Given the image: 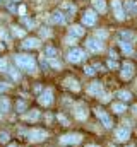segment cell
Segmentation results:
<instances>
[{
	"instance_id": "6da1fadb",
	"label": "cell",
	"mask_w": 137,
	"mask_h": 147,
	"mask_svg": "<svg viewBox=\"0 0 137 147\" xmlns=\"http://www.w3.org/2000/svg\"><path fill=\"white\" fill-rule=\"evenodd\" d=\"M16 63L28 72L36 70V62H34V57H31V55H16Z\"/></svg>"
},
{
	"instance_id": "7a4b0ae2",
	"label": "cell",
	"mask_w": 137,
	"mask_h": 147,
	"mask_svg": "<svg viewBox=\"0 0 137 147\" xmlns=\"http://www.w3.org/2000/svg\"><path fill=\"white\" fill-rule=\"evenodd\" d=\"M67 60L70 63H79V62H84L86 60V53L81 50V48H72L67 53Z\"/></svg>"
},
{
	"instance_id": "3957f363",
	"label": "cell",
	"mask_w": 137,
	"mask_h": 147,
	"mask_svg": "<svg viewBox=\"0 0 137 147\" xmlns=\"http://www.w3.org/2000/svg\"><path fill=\"white\" fill-rule=\"evenodd\" d=\"M81 140H82V135H79V134H65L60 137V144H64V146H77V144H81Z\"/></svg>"
},
{
	"instance_id": "277c9868",
	"label": "cell",
	"mask_w": 137,
	"mask_h": 147,
	"mask_svg": "<svg viewBox=\"0 0 137 147\" xmlns=\"http://www.w3.org/2000/svg\"><path fill=\"white\" fill-rule=\"evenodd\" d=\"M46 132L45 130H39V128H34V130H29L28 132V139L31 140V142H41V140H45L46 139Z\"/></svg>"
},
{
	"instance_id": "5b68a950",
	"label": "cell",
	"mask_w": 137,
	"mask_h": 147,
	"mask_svg": "<svg viewBox=\"0 0 137 147\" xmlns=\"http://www.w3.org/2000/svg\"><path fill=\"white\" fill-rule=\"evenodd\" d=\"M111 7H113V12H115V17L118 19V21H123L127 16H125V12H123V5H122V2L120 0H113L111 2Z\"/></svg>"
},
{
	"instance_id": "8992f818",
	"label": "cell",
	"mask_w": 137,
	"mask_h": 147,
	"mask_svg": "<svg viewBox=\"0 0 137 147\" xmlns=\"http://www.w3.org/2000/svg\"><path fill=\"white\" fill-rule=\"evenodd\" d=\"M94 113H96V116L101 120V123L106 127V128H111V127H113V121H111V118H110V116L104 113V110H101V108H96V110H94Z\"/></svg>"
},
{
	"instance_id": "52a82bcc",
	"label": "cell",
	"mask_w": 137,
	"mask_h": 147,
	"mask_svg": "<svg viewBox=\"0 0 137 147\" xmlns=\"http://www.w3.org/2000/svg\"><path fill=\"white\" fill-rule=\"evenodd\" d=\"M98 16H96V10H86L84 16H82V24L84 26H93L96 22Z\"/></svg>"
},
{
	"instance_id": "ba28073f",
	"label": "cell",
	"mask_w": 137,
	"mask_h": 147,
	"mask_svg": "<svg viewBox=\"0 0 137 147\" xmlns=\"http://www.w3.org/2000/svg\"><path fill=\"white\" fill-rule=\"evenodd\" d=\"M39 103H41L43 106H50V105L53 103V92H52V89H45V91L39 94Z\"/></svg>"
},
{
	"instance_id": "9c48e42d",
	"label": "cell",
	"mask_w": 137,
	"mask_h": 147,
	"mask_svg": "<svg viewBox=\"0 0 137 147\" xmlns=\"http://www.w3.org/2000/svg\"><path fill=\"white\" fill-rule=\"evenodd\" d=\"M134 75V63L132 62H123L122 63V79L129 80Z\"/></svg>"
},
{
	"instance_id": "30bf717a",
	"label": "cell",
	"mask_w": 137,
	"mask_h": 147,
	"mask_svg": "<svg viewBox=\"0 0 137 147\" xmlns=\"http://www.w3.org/2000/svg\"><path fill=\"white\" fill-rule=\"evenodd\" d=\"M86 46H87L91 51H94V53H98V51L103 50V43L98 39V38H89V39L86 41Z\"/></svg>"
},
{
	"instance_id": "8fae6325",
	"label": "cell",
	"mask_w": 137,
	"mask_h": 147,
	"mask_svg": "<svg viewBox=\"0 0 137 147\" xmlns=\"http://www.w3.org/2000/svg\"><path fill=\"white\" fill-rule=\"evenodd\" d=\"M115 137H117L118 142H125V140H129V137H130V128H129V127H122V128H118V130L115 132Z\"/></svg>"
},
{
	"instance_id": "7c38bea8",
	"label": "cell",
	"mask_w": 137,
	"mask_h": 147,
	"mask_svg": "<svg viewBox=\"0 0 137 147\" xmlns=\"http://www.w3.org/2000/svg\"><path fill=\"white\" fill-rule=\"evenodd\" d=\"M87 91H89V94H93V96H101L103 94L101 82H91V84L87 86Z\"/></svg>"
},
{
	"instance_id": "4fadbf2b",
	"label": "cell",
	"mask_w": 137,
	"mask_h": 147,
	"mask_svg": "<svg viewBox=\"0 0 137 147\" xmlns=\"http://www.w3.org/2000/svg\"><path fill=\"white\" fill-rule=\"evenodd\" d=\"M38 46H39V39H38V38H28V39H24V43H22V48H26V50L38 48Z\"/></svg>"
},
{
	"instance_id": "5bb4252c",
	"label": "cell",
	"mask_w": 137,
	"mask_h": 147,
	"mask_svg": "<svg viewBox=\"0 0 137 147\" xmlns=\"http://www.w3.org/2000/svg\"><path fill=\"white\" fill-rule=\"evenodd\" d=\"M136 34L134 33H130V31H120L118 33V39L120 41H127V43H130V41H134L136 39Z\"/></svg>"
},
{
	"instance_id": "9a60e30c",
	"label": "cell",
	"mask_w": 137,
	"mask_h": 147,
	"mask_svg": "<svg viewBox=\"0 0 137 147\" xmlns=\"http://www.w3.org/2000/svg\"><path fill=\"white\" fill-rule=\"evenodd\" d=\"M75 118H77V120H86V118H87V108L82 106V105L75 106Z\"/></svg>"
},
{
	"instance_id": "2e32d148",
	"label": "cell",
	"mask_w": 137,
	"mask_h": 147,
	"mask_svg": "<svg viewBox=\"0 0 137 147\" xmlns=\"http://www.w3.org/2000/svg\"><path fill=\"white\" fill-rule=\"evenodd\" d=\"M68 34L70 36H74V38H81V36H84V29H82V26H70V29H68Z\"/></svg>"
},
{
	"instance_id": "e0dca14e",
	"label": "cell",
	"mask_w": 137,
	"mask_h": 147,
	"mask_svg": "<svg viewBox=\"0 0 137 147\" xmlns=\"http://www.w3.org/2000/svg\"><path fill=\"white\" fill-rule=\"evenodd\" d=\"M50 19H52V22H55V24H64V22H65V16H64V14H62L60 10L53 12Z\"/></svg>"
},
{
	"instance_id": "ac0fdd59",
	"label": "cell",
	"mask_w": 137,
	"mask_h": 147,
	"mask_svg": "<svg viewBox=\"0 0 137 147\" xmlns=\"http://www.w3.org/2000/svg\"><path fill=\"white\" fill-rule=\"evenodd\" d=\"M118 43H120V48H122V51L125 55H132L134 53V48H132L130 43H127V41H118Z\"/></svg>"
},
{
	"instance_id": "d6986e66",
	"label": "cell",
	"mask_w": 137,
	"mask_h": 147,
	"mask_svg": "<svg viewBox=\"0 0 137 147\" xmlns=\"http://www.w3.org/2000/svg\"><path fill=\"white\" fill-rule=\"evenodd\" d=\"M93 7L96 12H104L106 10V2L104 0H93Z\"/></svg>"
},
{
	"instance_id": "ffe728a7",
	"label": "cell",
	"mask_w": 137,
	"mask_h": 147,
	"mask_svg": "<svg viewBox=\"0 0 137 147\" xmlns=\"http://www.w3.org/2000/svg\"><path fill=\"white\" fill-rule=\"evenodd\" d=\"M65 86H68L72 91H79L81 87H79V82L74 79V77H68V79H65Z\"/></svg>"
},
{
	"instance_id": "44dd1931",
	"label": "cell",
	"mask_w": 137,
	"mask_h": 147,
	"mask_svg": "<svg viewBox=\"0 0 137 147\" xmlns=\"http://www.w3.org/2000/svg\"><path fill=\"white\" fill-rule=\"evenodd\" d=\"M10 110V101L7 98H0V113H7Z\"/></svg>"
},
{
	"instance_id": "7402d4cb",
	"label": "cell",
	"mask_w": 137,
	"mask_h": 147,
	"mask_svg": "<svg viewBox=\"0 0 137 147\" xmlns=\"http://www.w3.org/2000/svg\"><path fill=\"white\" fill-rule=\"evenodd\" d=\"M118 98H120V101L122 103H127V101H130L132 99V94L129 92V91H118V94H117Z\"/></svg>"
},
{
	"instance_id": "603a6c76",
	"label": "cell",
	"mask_w": 137,
	"mask_h": 147,
	"mask_svg": "<svg viewBox=\"0 0 137 147\" xmlns=\"http://www.w3.org/2000/svg\"><path fill=\"white\" fill-rule=\"evenodd\" d=\"M111 110L115 111V113H123V111H127V106H125V103H115L113 106H111Z\"/></svg>"
},
{
	"instance_id": "cb8c5ba5",
	"label": "cell",
	"mask_w": 137,
	"mask_h": 147,
	"mask_svg": "<svg viewBox=\"0 0 137 147\" xmlns=\"http://www.w3.org/2000/svg\"><path fill=\"white\" fill-rule=\"evenodd\" d=\"M24 118H26L28 121H36V120L39 118V111H36V110H31L29 113H28V115H26V116H24Z\"/></svg>"
},
{
	"instance_id": "d4e9b609",
	"label": "cell",
	"mask_w": 137,
	"mask_h": 147,
	"mask_svg": "<svg viewBox=\"0 0 137 147\" xmlns=\"http://www.w3.org/2000/svg\"><path fill=\"white\" fill-rule=\"evenodd\" d=\"M45 57H46V58H55V57H57V50H55L53 46H48V48L45 50Z\"/></svg>"
},
{
	"instance_id": "484cf974",
	"label": "cell",
	"mask_w": 137,
	"mask_h": 147,
	"mask_svg": "<svg viewBox=\"0 0 137 147\" xmlns=\"http://www.w3.org/2000/svg\"><path fill=\"white\" fill-rule=\"evenodd\" d=\"M125 7L130 10V12H137V3L134 0H129V2H125Z\"/></svg>"
},
{
	"instance_id": "4316f807",
	"label": "cell",
	"mask_w": 137,
	"mask_h": 147,
	"mask_svg": "<svg viewBox=\"0 0 137 147\" xmlns=\"http://www.w3.org/2000/svg\"><path fill=\"white\" fill-rule=\"evenodd\" d=\"M22 22H24V26H26L28 29H33L34 28V21L29 19V17H22Z\"/></svg>"
},
{
	"instance_id": "83f0119b",
	"label": "cell",
	"mask_w": 137,
	"mask_h": 147,
	"mask_svg": "<svg viewBox=\"0 0 137 147\" xmlns=\"http://www.w3.org/2000/svg\"><path fill=\"white\" fill-rule=\"evenodd\" d=\"M12 33H14V36H19V38L24 36V31H22L21 28H17V26H14V28H12Z\"/></svg>"
},
{
	"instance_id": "f1b7e54d",
	"label": "cell",
	"mask_w": 137,
	"mask_h": 147,
	"mask_svg": "<svg viewBox=\"0 0 137 147\" xmlns=\"http://www.w3.org/2000/svg\"><path fill=\"white\" fill-rule=\"evenodd\" d=\"M0 72H9V65H7V62L3 58L0 60Z\"/></svg>"
},
{
	"instance_id": "f546056e",
	"label": "cell",
	"mask_w": 137,
	"mask_h": 147,
	"mask_svg": "<svg viewBox=\"0 0 137 147\" xmlns=\"http://www.w3.org/2000/svg\"><path fill=\"white\" fill-rule=\"evenodd\" d=\"M50 65H52V67H55V69H60V67H62V65H60V62H58L57 58H50Z\"/></svg>"
},
{
	"instance_id": "4dcf8cb0",
	"label": "cell",
	"mask_w": 137,
	"mask_h": 147,
	"mask_svg": "<svg viewBox=\"0 0 137 147\" xmlns=\"http://www.w3.org/2000/svg\"><path fill=\"white\" fill-rule=\"evenodd\" d=\"M0 142H2V144L9 142V134H7V132H2V134H0Z\"/></svg>"
},
{
	"instance_id": "1f68e13d",
	"label": "cell",
	"mask_w": 137,
	"mask_h": 147,
	"mask_svg": "<svg viewBox=\"0 0 137 147\" xmlns=\"http://www.w3.org/2000/svg\"><path fill=\"white\" fill-rule=\"evenodd\" d=\"M108 67H110V69H117V67H118L117 60H108Z\"/></svg>"
},
{
	"instance_id": "d6a6232c",
	"label": "cell",
	"mask_w": 137,
	"mask_h": 147,
	"mask_svg": "<svg viewBox=\"0 0 137 147\" xmlns=\"http://www.w3.org/2000/svg\"><path fill=\"white\" fill-rule=\"evenodd\" d=\"M84 72H86V75H94V69L93 67H86Z\"/></svg>"
},
{
	"instance_id": "836d02e7",
	"label": "cell",
	"mask_w": 137,
	"mask_h": 147,
	"mask_svg": "<svg viewBox=\"0 0 137 147\" xmlns=\"http://www.w3.org/2000/svg\"><path fill=\"white\" fill-rule=\"evenodd\" d=\"M58 120H60V121H62V123H64V125H68L67 118H65V116H64V115H58Z\"/></svg>"
},
{
	"instance_id": "e575fe53",
	"label": "cell",
	"mask_w": 137,
	"mask_h": 147,
	"mask_svg": "<svg viewBox=\"0 0 137 147\" xmlns=\"http://www.w3.org/2000/svg\"><path fill=\"white\" fill-rule=\"evenodd\" d=\"M17 110H19V111L26 110V106H24V103H22V101H19V103H17Z\"/></svg>"
},
{
	"instance_id": "d590c367",
	"label": "cell",
	"mask_w": 137,
	"mask_h": 147,
	"mask_svg": "<svg viewBox=\"0 0 137 147\" xmlns=\"http://www.w3.org/2000/svg\"><path fill=\"white\" fill-rule=\"evenodd\" d=\"M7 87H9V86H7L5 82H0V92H3V91H7Z\"/></svg>"
},
{
	"instance_id": "8d00e7d4",
	"label": "cell",
	"mask_w": 137,
	"mask_h": 147,
	"mask_svg": "<svg viewBox=\"0 0 137 147\" xmlns=\"http://www.w3.org/2000/svg\"><path fill=\"white\" fill-rule=\"evenodd\" d=\"M9 72H10V75H12L14 79H19V74L16 72V70H12V69H9Z\"/></svg>"
},
{
	"instance_id": "74e56055",
	"label": "cell",
	"mask_w": 137,
	"mask_h": 147,
	"mask_svg": "<svg viewBox=\"0 0 137 147\" xmlns=\"http://www.w3.org/2000/svg\"><path fill=\"white\" fill-rule=\"evenodd\" d=\"M101 101L103 103H108V101H110V96H108V94H101Z\"/></svg>"
},
{
	"instance_id": "f35d334b",
	"label": "cell",
	"mask_w": 137,
	"mask_h": 147,
	"mask_svg": "<svg viewBox=\"0 0 137 147\" xmlns=\"http://www.w3.org/2000/svg\"><path fill=\"white\" fill-rule=\"evenodd\" d=\"M110 58H111V60H117V53H115L113 50H110Z\"/></svg>"
},
{
	"instance_id": "ab89813d",
	"label": "cell",
	"mask_w": 137,
	"mask_h": 147,
	"mask_svg": "<svg viewBox=\"0 0 137 147\" xmlns=\"http://www.w3.org/2000/svg\"><path fill=\"white\" fill-rule=\"evenodd\" d=\"M39 34H41V36L45 38V36H48V34H50V33H48V31H46V29H39Z\"/></svg>"
},
{
	"instance_id": "60d3db41",
	"label": "cell",
	"mask_w": 137,
	"mask_h": 147,
	"mask_svg": "<svg viewBox=\"0 0 137 147\" xmlns=\"http://www.w3.org/2000/svg\"><path fill=\"white\" fill-rule=\"evenodd\" d=\"M98 36H100V38H106V33H104V31H100V33H98Z\"/></svg>"
},
{
	"instance_id": "b9f144b4",
	"label": "cell",
	"mask_w": 137,
	"mask_h": 147,
	"mask_svg": "<svg viewBox=\"0 0 137 147\" xmlns=\"http://www.w3.org/2000/svg\"><path fill=\"white\" fill-rule=\"evenodd\" d=\"M19 12H21V14H24V12H26V7H24V5H22V7H19Z\"/></svg>"
},
{
	"instance_id": "7bdbcfd3",
	"label": "cell",
	"mask_w": 137,
	"mask_h": 147,
	"mask_svg": "<svg viewBox=\"0 0 137 147\" xmlns=\"http://www.w3.org/2000/svg\"><path fill=\"white\" fill-rule=\"evenodd\" d=\"M87 147H100V146H94V144H89Z\"/></svg>"
},
{
	"instance_id": "ee69618b",
	"label": "cell",
	"mask_w": 137,
	"mask_h": 147,
	"mask_svg": "<svg viewBox=\"0 0 137 147\" xmlns=\"http://www.w3.org/2000/svg\"><path fill=\"white\" fill-rule=\"evenodd\" d=\"M9 147H16V146H9Z\"/></svg>"
},
{
	"instance_id": "f6af8a7d",
	"label": "cell",
	"mask_w": 137,
	"mask_h": 147,
	"mask_svg": "<svg viewBox=\"0 0 137 147\" xmlns=\"http://www.w3.org/2000/svg\"><path fill=\"white\" fill-rule=\"evenodd\" d=\"M0 50H2V45H0Z\"/></svg>"
},
{
	"instance_id": "bcb514c9",
	"label": "cell",
	"mask_w": 137,
	"mask_h": 147,
	"mask_svg": "<svg viewBox=\"0 0 137 147\" xmlns=\"http://www.w3.org/2000/svg\"><path fill=\"white\" fill-rule=\"evenodd\" d=\"M129 147H134V146H129Z\"/></svg>"
},
{
	"instance_id": "7dc6e473",
	"label": "cell",
	"mask_w": 137,
	"mask_h": 147,
	"mask_svg": "<svg viewBox=\"0 0 137 147\" xmlns=\"http://www.w3.org/2000/svg\"><path fill=\"white\" fill-rule=\"evenodd\" d=\"M14 2H17V0H14Z\"/></svg>"
}]
</instances>
